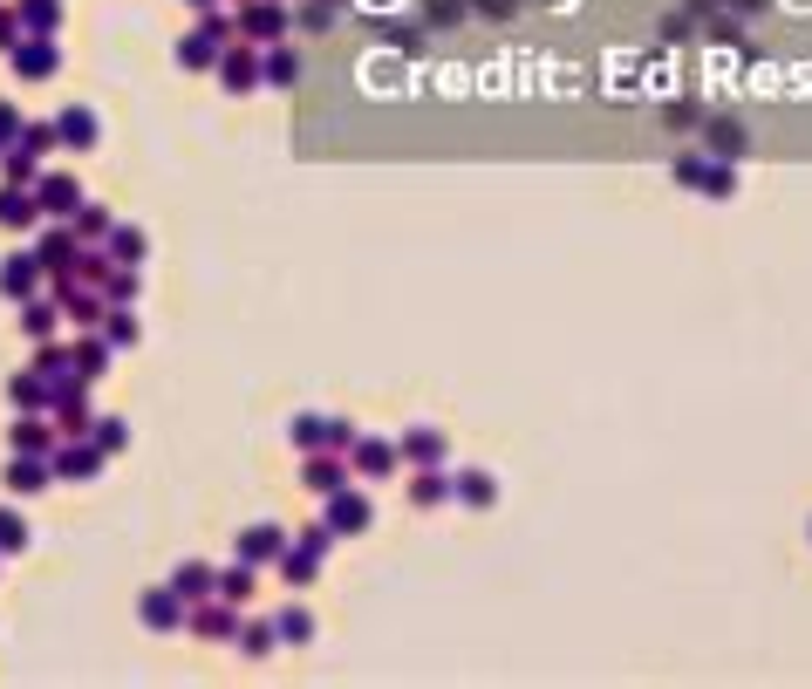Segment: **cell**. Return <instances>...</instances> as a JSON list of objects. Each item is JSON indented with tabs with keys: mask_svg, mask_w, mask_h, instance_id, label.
<instances>
[{
	"mask_svg": "<svg viewBox=\"0 0 812 689\" xmlns=\"http://www.w3.org/2000/svg\"><path fill=\"white\" fill-rule=\"evenodd\" d=\"M410 458L437 464V458H444V437H430V430H410Z\"/></svg>",
	"mask_w": 812,
	"mask_h": 689,
	"instance_id": "12",
	"label": "cell"
},
{
	"mask_svg": "<svg viewBox=\"0 0 812 689\" xmlns=\"http://www.w3.org/2000/svg\"><path fill=\"white\" fill-rule=\"evenodd\" d=\"M410 498H417V505H437V498H451V478H437V471H424V478L410 485Z\"/></svg>",
	"mask_w": 812,
	"mask_h": 689,
	"instance_id": "9",
	"label": "cell"
},
{
	"mask_svg": "<svg viewBox=\"0 0 812 689\" xmlns=\"http://www.w3.org/2000/svg\"><path fill=\"white\" fill-rule=\"evenodd\" d=\"M212 41H219V35H205V28H198V35L185 41V62H192V69H205V62H212V55H219V48H212Z\"/></svg>",
	"mask_w": 812,
	"mask_h": 689,
	"instance_id": "13",
	"label": "cell"
},
{
	"mask_svg": "<svg viewBox=\"0 0 812 689\" xmlns=\"http://www.w3.org/2000/svg\"><path fill=\"white\" fill-rule=\"evenodd\" d=\"M219 594H226V601H246V594H253V574H246V567H232V574L219 580Z\"/></svg>",
	"mask_w": 812,
	"mask_h": 689,
	"instance_id": "16",
	"label": "cell"
},
{
	"mask_svg": "<svg viewBox=\"0 0 812 689\" xmlns=\"http://www.w3.org/2000/svg\"><path fill=\"white\" fill-rule=\"evenodd\" d=\"M464 498H471V505H492V478H485V471H464V485H458Z\"/></svg>",
	"mask_w": 812,
	"mask_h": 689,
	"instance_id": "15",
	"label": "cell"
},
{
	"mask_svg": "<svg viewBox=\"0 0 812 689\" xmlns=\"http://www.w3.org/2000/svg\"><path fill=\"white\" fill-rule=\"evenodd\" d=\"M0 546H21V519H0Z\"/></svg>",
	"mask_w": 812,
	"mask_h": 689,
	"instance_id": "25",
	"label": "cell"
},
{
	"mask_svg": "<svg viewBox=\"0 0 812 689\" xmlns=\"http://www.w3.org/2000/svg\"><path fill=\"white\" fill-rule=\"evenodd\" d=\"M342 478H348V471H342L335 458H308V492L328 498V492H342Z\"/></svg>",
	"mask_w": 812,
	"mask_h": 689,
	"instance_id": "3",
	"label": "cell"
},
{
	"mask_svg": "<svg viewBox=\"0 0 812 689\" xmlns=\"http://www.w3.org/2000/svg\"><path fill=\"white\" fill-rule=\"evenodd\" d=\"M273 649V628H246V655H267Z\"/></svg>",
	"mask_w": 812,
	"mask_h": 689,
	"instance_id": "24",
	"label": "cell"
},
{
	"mask_svg": "<svg viewBox=\"0 0 812 689\" xmlns=\"http://www.w3.org/2000/svg\"><path fill=\"white\" fill-rule=\"evenodd\" d=\"M287 539H280V526H253V533L239 539V553H246V567H260V560H273Z\"/></svg>",
	"mask_w": 812,
	"mask_h": 689,
	"instance_id": "1",
	"label": "cell"
},
{
	"mask_svg": "<svg viewBox=\"0 0 812 689\" xmlns=\"http://www.w3.org/2000/svg\"><path fill=\"white\" fill-rule=\"evenodd\" d=\"M328 7H335V0H328Z\"/></svg>",
	"mask_w": 812,
	"mask_h": 689,
	"instance_id": "28",
	"label": "cell"
},
{
	"mask_svg": "<svg viewBox=\"0 0 812 689\" xmlns=\"http://www.w3.org/2000/svg\"><path fill=\"white\" fill-rule=\"evenodd\" d=\"M696 185H703L710 198H731V192H737V171H731V157H724V164H703V178H696Z\"/></svg>",
	"mask_w": 812,
	"mask_h": 689,
	"instance_id": "7",
	"label": "cell"
},
{
	"mask_svg": "<svg viewBox=\"0 0 812 689\" xmlns=\"http://www.w3.org/2000/svg\"><path fill=\"white\" fill-rule=\"evenodd\" d=\"M212 587H219V574H212V567H178V594H185V601H205Z\"/></svg>",
	"mask_w": 812,
	"mask_h": 689,
	"instance_id": "5",
	"label": "cell"
},
{
	"mask_svg": "<svg viewBox=\"0 0 812 689\" xmlns=\"http://www.w3.org/2000/svg\"><path fill=\"white\" fill-rule=\"evenodd\" d=\"M328 519H335L342 533H355V526L369 519V505H362V498H348V492H328Z\"/></svg>",
	"mask_w": 812,
	"mask_h": 689,
	"instance_id": "2",
	"label": "cell"
},
{
	"mask_svg": "<svg viewBox=\"0 0 812 689\" xmlns=\"http://www.w3.org/2000/svg\"><path fill=\"white\" fill-rule=\"evenodd\" d=\"M144 621H151V628H171V621H185L178 594H144Z\"/></svg>",
	"mask_w": 812,
	"mask_h": 689,
	"instance_id": "6",
	"label": "cell"
},
{
	"mask_svg": "<svg viewBox=\"0 0 812 689\" xmlns=\"http://www.w3.org/2000/svg\"><path fill=\"white\" fill-rule=\"evenodd\" d=\"M280 28H287V14H280V7H267V0H260L253 14H246V35H253V41H273Z\"/></svg>",
	"mask_w": 812,
	"mask_h": 689,
	"instance_id": "4",
	"label": "cell"
},
{
	"mask_svg": "<svg viewBox=\"0 0 812 689\" xmlns=\"http://www.w3.org/2000/svg\"><path fill=\"white\" fill-rule=\"evenodd\" d=\"M62 130H69V144H89V137H96V123H89V116H69V123H62Z\"/></svg>",
	"mask_w": 812,
	"mask_h": 689,
	"instance_id": "21",
	"label": "cell"
},
{
	"mask_svg": "<svg viewBox=\"0 0 812 689\" xmlns=\"http://www.w3.org/2000/svg\"><path fill=\"white\" fill-rule=\"evenodd\" d=\"M294 437L314 451V444H328V423H321V417H301V423H294Z\"/></svg>",
	"mask_w": 812,
	"mask_h": 689,
	"instance_id": "19",
	"label": "cell"
},
{
	"mask_svg": "<svg viewBox=\"0 0 812 689\" xmlns=\"http://www.w3.org/2000/svg\"><path fill=\"white\" fill-rule=\"evenodd\" d=\"M355 464L362 471H396V451H389L383 437H369V444H355Z\"/></svg>",
	"mask_w": 812,
	"mask_h": 689,
	"instance_id": "8",
	"label": "cell"
},
{
	"mask_svg": "<svg viewBox=\"0 0 812 689\" xmlns=\"http://www.w3.org/2000/svg\"><path fill=\"white\" fill-rule=\"evenodd\" d=\"M198 7H205V0H198Z\"/></svg>",
	"mask_w": 812,
	"mask_h": 689,
	"instance_id": "27",
	"label": "cell"
},
{
	"mask_svg": "<svg viewBox=\"0 0 812 689\" xmlns=\"http://www.w3.org/2000/svg\"><path fill=\"white\" fill-rule=\"evenodd\" d=\"M55 69V48H21V76H48Z\"/></svg>",
	"mask_w": 812,
	"mask_h": 689,
	"instance_id": "14",
	"label": "cell"
},
{
	"mask_svg": "<svg viewBox=\"0 0 812 689\" xmlns=\"http://www.w3.org/2000/svg\"><path fill=\"white\" fill-rule=\"evenodd\" d=\"M137 253H144V239H137V232H116V260L137 267Z\"/></svg>",
	"mask_w": 812,
	"mask_h": 689,
	"instance_id": "20",
	"label": "cell"
},
{
	"mask_svg": "<svg viewBox=\"0 0 812 689\" xmlns=\"http://www.w3.org/2000/svg\"><path fill=\"white\" fill-rule=\"evenodd\" d=\"M7 137H14V110H0V144H7Z\"/></svg>",
	"mask_w": 812,
	"mask_h": 689,
	"instance_id": "26",
	"label": "cell"
},
{
	"mask_svg": "<svg viewBox=\"0 0 812 689\" xmlns=\"http://www.w3.org/2000/svg\"><path fill=\"white\" fill-rule=\"evenodd\" d=\"M41 205H48V212H69V205H76V185H69V178H48V185H41Z\"/></svg>",
	"mask_w": 812,
	"mask_h": 689,
	"instance_id": "11",
	"label": "cell"
},
{
	"mask_svg": "<svg viewBox=\"0 0 812 689\" xmlns=\"http://www.w3.org/2000/svg\"><path fill=\"white\" fill-rule=\"evenodd\" d=\"M308 628H314V621H308L301 608H287V614H280V635H287V642H308Z\"/></svg>",
	"mask_w": 812,
	"mask_h": 689,
	"instance_id": "17",
	"label": "cell"
},
{
	"mask_svg": "<svg viewBox=\"0 0 812 689\" xmlns=\"http://www.w3.org/2000/svg\"><path fill=\"white\" fill-rule=\"evenodd\" d=\"M267 82H294V55H267Z\"/></svg>",
	"mask_w": 812,
	"mask_h": 689,
	"instance_id": "22",
	"label": "cell"
},
{
	"mask_svg": "<svg viewBox=\"0 0 812 689\" xmlns=\"http://www.w3.org/2000/svg\"><path fill=\"white\" fill-rule=\"evenodd\" d=\"M710 144H717V157H737V151H744V137H737L731 123H717V130H710Z\"/></svg>",
	"mask_w": 812,
	"mask_h": 689,
	"instance_id": "18",
	"label": "cell"
},
{
	"mask_svg": "<svg viewBox=\"0 0 812 689\" xmlns=\"http://www.w3.org/2000/svg\"><path fill=\"white\" fill-rule=\"evenodd\" d=\"M192 628H198V635H232V608H198Z\"/></svg>",
	"mask_w": 812,
	"mask_h": 689,
	"instance_id": "10",
	"label": "cell"
},
{
	"mask_svg": "<svg viewBox=\"0 0 812 689\" xmlns=\"http://www.w3.org/2000/svg\"><path fill=\"white\" fill-rule=\"evenodd\" d=\"M41 485V464H14V492H35Z\"/></svg>",
	"mask_w": 812,
	"mask_h": 689,
	"instance_id": "23",
	"label": "cell"
}]
</instances>
